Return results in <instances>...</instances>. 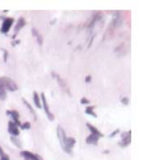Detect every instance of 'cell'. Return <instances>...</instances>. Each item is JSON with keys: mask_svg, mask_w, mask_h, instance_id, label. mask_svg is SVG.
I'll list each match as a JSON object with an SVG mask.
<instances>
[{"mask_svg": "<svg viewBox=\"0 0 141 160\" xmlns=\"http://www.w3.org/2000/svg\"><path fill=\"white\" fill-rule=\"evenodd\" d=\"M26 25V21H25V20L22 18V17H20V18L18 20V24H16V28H15V35H14V37H16V33H19V31H20V29L22 27H24Z\"/></svg>", "mask_w": 141, "mask_h": 160, "instance_id": "obj_11", "label": "cell"}, {"mask_svg": "<svg viewBox=\"0 0 141 160\" xmlns=\"http://www.w3.org/2000/svg\"><path fill=\"white\" fill-rule=\"evenodd\" d=\"M85 82L86 83H90V82H91V76H87L86 78H85Z\"/></svg>", "mask_w": 141, "mask_h": 160, "instance_id": "obj_26", "label": "cell"}, {"mask_svg": "<svg viewBox=\"0 0 141 160\" xmlns=\"http://www.w3.org/2000/svg\"><path fill=\"white\" fill-rule=\"evenodd\" d=\"M57 136L60 142V145L62 147V150L68 154H72V148H74L76 143V139L72 138V137H67L65 131L61 127V125H58L57 126Z\"/></svg>", "mask_w": 141, "mask_h": 160, "instance_id": "obj_1", "label": "cell"}, {"mask_svg": "<svg viewBox=\"0 0 141 160\" xmlns=\"http://www.w3.org/2000/svg\"><path fill=\"white\" fill-rule=\"evenodd\" d=\"M14 20H15L13 18H7V19H5L4 21H3V24H2L1 28H0V32L4 33V34L8 33L9 30H10V28L12 27V25L14 24Z\"/></svg>", "mask_w": 141, "mask_h": 160, "instance_id": "obj_5", "label": "cell"}, {"mask_svg": "<svg viewBox=\"0 0 141 160\" xmlns=\"http://www.w3.org/2000/svg\"><path fill=\"white\" fill-rule=\"evenodd\" d=\"M7 113V115L8 116H11L12 117V118H13V122L16 124V125H18V126L19 127L20 125H21V123H20V121H19V112L18 111H7L6 112Z\"/></svg>", "mask_w": 141, "mask_h": 160, "instance_id": "obj_9", "label": "cell"}, {"mask_svg": "<svg viewBox=\"0 0 141 160\" xmlns=\"http://www.w3.org/2000/svg\"><path fill=\"white\" fill-rule=\"evenodd\" d=\"M8 132L13 135V137H18L19 135V129L18 125H16L13 121L8 122Z\"/></svg>", "mask_w": 141, "mask_h": 160, "instance_id": "obj_8", "label": "cell"}, {"mask_svg": "<svg viewBox=\"0 0 141 160\" xmlns=\"http://www.w3.org/2000/svg\"><path fill=\"white\" fill-rule=\"evenodd\" d=\"M95 108H96V106H87L85 109V113H87L89 116H92L93 117H98L97 113L94 112Z\"/></svg>", "mask_w": 141, "mask_h": 160, "instance_id": "obj_15", "label": "cell"}, {"mask_svg": "<svg viewBox=\"0 0 141 160\" xmlns=\"http://www.w3.org/2000/svg\"><path fill=\"white\" fill-rule=\"evenodd\" d=\"M11 141H12L14 144H15V146H16L19 148H21V144H20V142L16 138V137H12L11 138Z\"/></svg>", "mask_w": 141, "mask_h": 160, "instance_id": "obj_19", "label": "cell"}, {"mask_svg": "<svg viewBox=\"0 0 141 160\" xmlns=\"http://www.w3.org/2000/svg\"><path fill=\"white\" fill-rule=\"evenodd\" d=\"M86 126H87V128H88L90 131H91V133H92V134L99 135V136H100V137H103V136H104L103 133L100 132V131L97 129V127H95L94 125H92L91 123H86Z\"/></svg>", "mask_w": 141, "mask_h": 160, "instance_id": "obj_12", "label": "cell"}, {"mask_svg": "<svg viewBox=\"0 0 141 160\" xmlns=\"http://www.w3.org/2000/svg\"><path fill=\"white\" fill-rule=\"evenodd\" d=\"M100 138H101L100 136L91 133L86 138V140H85L86 141V144H88V145H98V142H99Z\"/></svg>", "mask_w": 141, "mask_h": 160, "instance_id": "obj_10", "label": "cell"}, {"mask_svg": "<svg viewBox=\"0 0 141 160\" xmlns=\"http://www.w3.org/2000/svg\"><path fill=\"white\" fill-rule=\"evenodd\" d=\"M22 102H23V104H24V105H25V106L27 107V109H28V110H29V111H30V113H31V115H33L34 118H35V119H36V118H37V117H36V113H35V111H34V110H33V108L31 107V105H30V104H29V103H28V102H27V101H26V100H25L24 98H22Z\"/></svg>", "mask_w": 141, "mask_h": 160, "instance_id": "obj_17", "label": "cell"}, {"mask_svg": "<svg viewBox=\"0 0 141 160\" xmlns=\"http://www.w3.org/2000/svg\"><path fill=\"white\" fill-rule=\"evenodd\" d=\"M7 97V90L3 85L2 82L0 81V100H5Z\"/></svg>", "mask_w": 141, "mask_h": 160, "instance_id": "obj_14", "label": "cell"}, {"mask_svg": "<svg viewBox=\"0 0 141 160\" xmlns=\"http://www.w3.org/2000/svg\"><path fill=\"white\" fill-rule=\"evenodd\" d=\"M19 127H20L21 129H30V128H31V123L28 122V121H26V122H24V123H22Z\"/></svg>", "mask_w": 141, "mask_h": 160, "instance_id": "obj_20", "label": "cell"}, {"mask_svg": "<svg viewBox=\"0 0 141 160\" xmlns=\"http://www.w3.org/2000/svg\"><path fill=\"white\" fill-rule=\"evenodd\" d=\"M33 101H34V104L36 105L37 108H40L42 107L41 105V98H40V96H39V94L37 93V91H34L33 92Z\"/></svg>", "mask_w": 141, "mask_h": 160, "instance_id": "obj_13", "label": "cell"}, {"mask_svg": "<svg viewBox=\"0 0 141 160\" xmlns=\"http://www.w3.org/2000/svg\"><path fill=\"white\" fill-rule=\"evenodd\" d=\"M4 50V61L6 62L7 61V58H8V51L6 50Z\"/></svg>", "mask_w": 141, "mask_h": 160, "instance_id": "obj_25", "label": "cell"}, {"mask_svg": "<svg viewBox=\"0 0 141 160\" xmlns=\"http://www.w3.org/2000/svg\"><path fill=\"white\" fill-rule=\"evenodd\" d=\"M132 143V131L129 130L127 132L122 133V140L119 142V145L121 147H127Z\"/></svg>", "mask_w": 141, "mask_h": 160, "instance_id": "obj_4", "label": "cell"}, {"mask_svg": "<svg viewBox=\"0 0 141 160\" xmlns=\"http://www.w3.org/2000/svg\"><path fill=\"white\" fill-rule=\"evenodd\" d=\"M121 102L123 103L124 105H128L129 102V100L128 97H123V98L121 99Z\"/></svg>", "mask_w": 141, "mask_h": 160, "instance_id": "obj_23", "label": "cell"}, {"mask_svg": "<svg viewBox=\"0 0 141 160\" xmlns=\"http://www.w3.org/2000/svg\"><path fill=\"white\" fill-rule=\"evenodd\" d=\"M35 37L37 38L38 44H39V45H42V44H43V37H42V35H41V34H40V33H39V34H37V35H36Z\"/></svg>", "mask_w": 141, "mask_h": 160, "instance_id": "obj_21", "label": "cell"}, {"mask_svg": "<svg viewBox=\"0 0 141 160\" xmlns=\"http://www.w3.org/2000/svg\"><path fill=\"white\" fill-rule=\"evenodd\" d=\"M52 76L57 80V82H58V84L60 85V87L63 89L64 91H66V92L69 94V95H71V93H70V90H69V87L67 85V84H66V82L64 81L63 79H62L58 74H56V73H54V72H52Z\"/></svg>", "mask_w": 141, "mask_h": 160, "instance_id": "obj_7", "label": "cell"}, {"mask_svg": "<svg viewBox=\"0 0 141 160\" xmlns=\"http://www.w3.org/2000/svg\"><path fill=\"white\" fill-rule=\"evenodd\" d=\"M121 14L117 13L114 17V20H113V24L115 25V27H119L122 24V20H121Z\"/></svg>", "mask_w": 141, "mask_h": 160, "instance_id": "obj_16", "label": "cell"}, {"mask_svg": "<svg viewBox=\"0 0 141 160\" xmlns=\"http://www.w3.org/2000/svg\"><path fill=\"white\" fill-rule=\"evenodd\" d=\"M0 159H1V160H10L9 155L4 152L3 148L1 147H0Z\"/></svg>", "mask_w": 141, "mask_h": 160, "instance_id": "obj_18", "label": "cell"}, {"mask_svg": "<svg viewBox=\"0 0 141 160\" xmlns=\"http://www.w3.org/2000/svg\"><path fill=\"white\" fill-rule=\"evenodd\" d=\"M20 155H21V157H23L24 160H43V158L40 155L32 153L31 151H21Z\"/></svg>", "mask_w": 141, "mask_h": 160, "instance_id": "obj_6", "label": "cell"}, {"mask_svg": "<svg viewBox=\"0 0 141 160\" xmlns=\"http://www.w3.org/2000/svg\"><path fill=\"white\" fill-rule=\"evenodd\" d=\"M80 103L82 105H87V104H89V103H90V101L87 98H85V97H82L81 100H80Z\"/></svg>", "mask_w": 141, "mask_h": 160, "instance_id": "obj_22", "label": "cell"}, {"mask_svg": "<svg viewBox=\"0 0 141 160\" xmlns=\"http://www.w3.org/2000/svg\"><path fill=\"white\" fill-rule=\"evenodd\" d=\"M40 98L42 99L43 101V107H44V113H46V115L48 118V121H54V115L50 112V109H49V106H48V103L47 102V99H46V96H44V93H42L41 94V97Z\"/></svg>", "mask_w": 141, "mask_h": 160, "instance_id": "obj_3", "label": "cell"}, {"mask_svg": "<svg viewBox=\"0 0 141 160\" xmlns=\"http://www.w3.org/2000/svg\"><path fill=\"white\" fill-rule=\"evenodd\" d=\"M0 81L2 82L3 85L5 87V88H6V90L16 91V90H18V88H19L18 84H16V82L11 78H9V77H0Z\"/></svg>", "mask_w": 141, "mask_h": 160, "instance_id": "obj_2", "label": "cell"}, {"mask_svg": "<svg viewBox=\"0 0 141 160\" xmlns=\"http://www.w3.org/2000/svg\"><path fill=\"white\" fill-rule=\"evenodd\" d=\"M119 132H120V130H119V129H116L115 131H113V132H112V133L109 135V137H110V138H113V137H115Z\"/></svg>", "mask_w": 141, "mask_h": 160, "instance_id": "obj_24", "label": "cell"}]
</instances>
